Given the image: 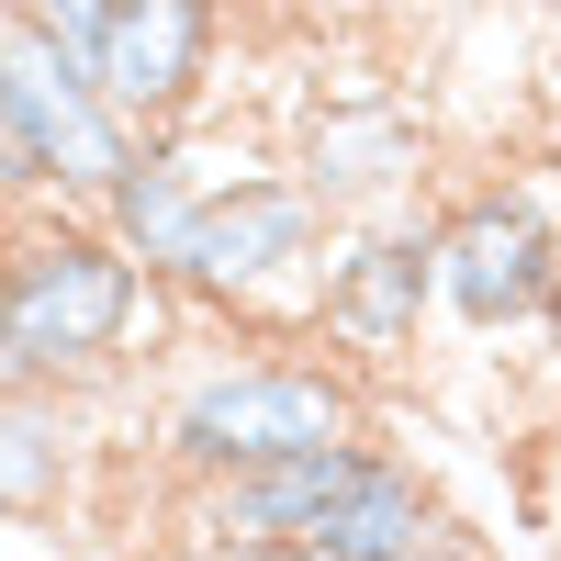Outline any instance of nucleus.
Segmentation results:
<instances>
[{"mask_svg":"<svg viewBox=\"0 0 561 561\" xmlns=\"http://www.w3.org/2000/svg\"><path fill=\"white\" fill-rule=\"evenodd\" d=\"M561 280V214L539 180H483L438 214V314L460 337H517L550 314Z\"/></svg>","mask_w":561,"mask_h":561,"instance_id":"39448f33","label":"nucleus"},{"mask_svg":"<svg viewBox=\"0 0 561 561\" xmlns=\"http://www.w3.org/2000/svg\"><path fill=\"white\" fill-rule=\"evenodd\" d=\"M539 359H550V382H561V280H550V314H539Z\"/></svg>","mask_w":561,"mask_h":561,"instance_id":"f3484780","label":"nucleus"},{"mask_svg":"<svg viewBox=\"0 0 561 561\" xmlns=\"http://www.w3.org/2000/svg\"><path fill=\"white\" fill-rule=\"evenodd\" d=\"M158 293L169 280L102 214H23V237L0 248V393H113L135 337H158Z\"/></svg>","mask_w":561,"mask_h":561,"instance_id":"f257e3e1","label":"nucleus"},{"mask_svg":"<svg viewBox=\"0 0 561 561\" xmlns=\"http://www.w3.org/2000/svg\"><path fill=\"white\" fill-rule=\"evenodd\" d=\"M325 438H370L348 359L237 348V359L192 370V382L158 404V460L180 483H225V472H259V460H293V449H325Z\"/></svg>","mask_w":561,"mask_h":561,"instance_id":"f03ea898","label":"nucleus"},{"mask_svg":"<svg viewBox=\"0 0 561 561\" xmlns=\"http://www.w3.org/2000/svg\"><path fill=\"white\" fill-rule=\"evenodd\" d=\"M237 169H259L237 135H192V124H169V135H147L135 147V169L102 192V225L147 259L158 280H180V259H192V225H203V203L225 192Z\"/></svg>","mask_w":561,"mask_h":561,"instance_id":"1a4fd4ad","label":"nucleus"},{"mask_svg":"<svg viewBox=\"0 0 561 561\" xmlns=\"http://www.w3.org/2000/svg\"><path fill=\"white\" fill-rule=\"evenodd\" d=\"M359 460H370V438H325L293 460H259V472L192 483V539H314L325 505L359 483Z\"/></svg>","mask_w":561,"mask_h":561,"instance_id":"9d476101","label":"nucleus"},{"mask_svg":"<svg viewBox=\"0 0 561 561\" xmlns=\"http://www.w3.org/2000/svg\"><path fill=\"white\" fill-rule=\"evenodd\" d=\"M415 561H483V539H472V528H438V539L415 550Z\"/></svg>","mask_w":561,"mask_h":561,"instance_id":"dca6fc26","label":"nucleus"},{"mask_svg":"<svg viewBox=\"0 0 561 561\" xmlns=\"http://www.w3.org/2000/svg\"><path fill=\"white\" fill-rule=\"evenodd\" d=\"M427 325H438V214L337 225L325 280H314V348L348 370H393L427 348Z\"/></svg>","mask_w":561,"mask_h":561,"instance_id":"423d86ee","label":"nucleus"},{"mask_svg":"<svg viewBox=\"0 0 561 561\" xmlns=\"http://www.w3.org/2000/svg\"><path fill=\"white\" fill-rule=\"evenodd\" d=\"M79 494V404L0 393V517H57Z\"/></svg>","mask_w":561,"mask_h":561,"instance_id":"f8f14e48","label":"nucleus"},{"mask_svg":"<svg viewBox=\"0 0 561 561\" xmlns=\"http://www.w3.org/2000/svg\"><path fill=\"white\" fill-rule=\"evenodd\" d=\"M23 237V192H12V180H0V248H12Z\"/></svg>","mask_w":561,"mask_h":561,"instance_id":"a211bd4d","label":"nucleus"},{"mask_svg":"<svg viewBox=\"0 0 561 561\" xmlns=\"http://www.w3.org/2000/svg\"><path fill=\"white\" fill-rule=\"evenodd\" d=\"M12 12H34L57 45H79V57H90V45H102V23H113V0H12Z\"/></svg>","mask_w":561,"mask_h":561,"instance_id":"ddd939ff","label":"nucleus"},{"mask_svg":"<svg viewBox=\"0 0 561 561\" xmlns=\"http://www.w3.org/2000/svg\"><path fill=\"white\" fill-rule=\"evenodd\" d=\"M203 561H337L325 539H203Z\"/></svg>","mask_w":561,"mask_h":561,"instance_id":"4468645a","label":"nucleus"},{"mask_svg":"<svg viewBox=\"0 0 561 561\" xmlns=\"http://www.w3.org/2000/svg\"><path fill=\"white\" fill-rule=\"evenodd\" d=\"M427 113L404 102V90L359 79V90H314L304 124H293V169L304 192L337 214V225H370V214H415L427 192Z\"/></svg>","mask_w":561,"mask_h":561,"instance_id":"0eeeda50","label":"nucleus"},{"mask_svg":"<svg viewBox=\"0 0 561 561\" xmlns=\"http://www.w3.org/2000/svg\"><path fill=\"white\" fill-rule=\"evenodd\" d=\"M0 102H12V135H23V158H34L57 214H102V192L135 169V147H147V135L113 113V90L90 79L79 45H57L34 12H12V0H0Z\"/></svg>","mask_w":561,"mask_h":561,"instance_id":"20e7f679","label":"nucleus"},{"mask_svg":"<svg viewBox=\"0 0 561 561\" xmlns=\"http://www.w3.org/2000/svg\"><path fill=\"white\" fill-rule=\"evenodd\" d=\"M225 68V0H113L102 45H90V79L113 90V113L135 135H169L214 102Z\"/></svg>","mask_w":561,"mask_h":561,"instance_id":"6e6552de","label":"nucleus"},{"mask_svg":"<svg viewBox=\"0 0 561 561\" xmlns=\"http://www.w3.org/2000/svg\"><path fill=\"white\" fill-rule=\"evenodd\" d=\"M325 248H337V214L304 192V169H293V158H280V169L259 158V169H237V180L203 203L192 259H180L169 293H180V304H203V314H293L304 337H314Z\"/></svg>","mask_w":561,"mask_h":561,"instance_id":"7ed1b4c3","label":"nucleus"},{"mask_svg":"<svg viewBox=\"0 0 561 561\" xmlns=\"http://www.w3.org/2000/svg\"><path fill=\"white\" fill-rule=\"evenodd\" d=\"M0 180H12L23 203H45V180H34V158H23V135H12V102H0Z\"/></svg>","mask_w":561,"mask_h":561,"instance_id":"2eb2a0df","label":"nucleus"},{"mask_svg":"<svg viewBox=\"0 0 561 561\" xmlns=\"http://www.w3.org/2000/svg\"><path fill=\"white\" fill-rule=\"evenodd\" d=\"M449 517H438V494H427V472H415V460L404 449H382V438H370V460H359V483L337 494V505H325V550H337V561H415V550H427Z\"/></svg>","mask_w":561,"mask_h":561,"instance_id":"9b49d317","label":"nucleus"}]
</instances>
